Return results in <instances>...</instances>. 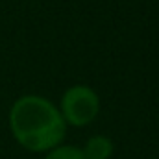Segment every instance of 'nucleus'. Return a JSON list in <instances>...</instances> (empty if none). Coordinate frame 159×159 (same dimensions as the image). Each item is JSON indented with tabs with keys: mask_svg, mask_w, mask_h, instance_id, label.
<instances>
[{
	"mask_svg": "<svg viewBox=\"0 0 159 159\" xmlns=\"http://www.w3.org/2000/svg\"><path fill=\"white\" fill-rule=\"evenodd\" d=\"M9 128L15 141L35 154L59 146L67 133V124L59 109L37 94L20 96L11 106Z\"/></svg>",
	"mask_w": 159,
	"mask_h": 159,
	"instance_id": "f257e3e1",
	"label": "nucleus"
},
{
	"mask_svg": "<svg viewBox=\"0 0 159 159\" xmlns=\"http://www.w3.org/2000/svg\"><path fill=\"white\" fill-rule=\"evenodd\" d=\"M100 98L87 85H72L61 96L59 113L65 124L70 126H87L98 117Z\"/></svg>",
	"mask_w": 159,
	"mask_h": 159,
	"instance_id": "f03ea898",
	"label": "nucleus"
},
{
	"mask_svg": "<svg viewBox=\"0 0 159 159\" xmlns=\"http://www.w3.org/2000/svg\"><path fill=\"white\" fill-rule=\"evenodd\" d=\"M85 159H109L113 156V143L106 135H93L81 148Z\"/></svg>",
	"mask_w": 159,
	"mask_h": 159,
	"instance_id": "7ed1b4c3",
	"label": "nucleus"
},
{
	"mask_svg": "<svg viewBox=\"0 0 159 159\" xmlns=\"http://www.w3.org/2000/svg\"><path fill=\"white\" fill-rule=\"evenodd\" d=\"M44 159H85L81 148L72 146V144H59L52 150L46 152Z\"/></svg>",
	"mask_w": 159,
	"mask_h": 159,
	"instance_id": "20e7f679",
	"label": "nucleus"
}]
</instances>
